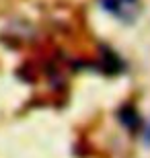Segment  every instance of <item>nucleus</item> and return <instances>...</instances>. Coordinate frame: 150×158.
Wrapping results in <instances>:
<instances>
[{
	"label": "nucleus",
	"mask_w": 150,
	"mask_h": 158,
	"mask_svg": "<svg viewBox=\"0 0 150 158\" xmlns=\"http://www.w3.org/2000/svg\"><path fill=\"white\" fill-rule=\"evenodd\" d=\"M103 8L123 23H134L140 10V0H101Z\"/></svg>",
	"instance_id": "obj_1"
},
{
	"label": "nucleus",
	"mask_w": 150,
	"mask_h": 158,
	"mask_svg": "<svg viewBox=\"0 0 150 158\" xmlns=\"http://www.w3.org/2000/svg\"><path fill=\"white\" fill-rule=\"evenodd\" d=\"M144 140H146V144H150V123H148V127H146V134H144Z\"/></svg>",
	"instance_id": "obj_2"
}]
</instances>
